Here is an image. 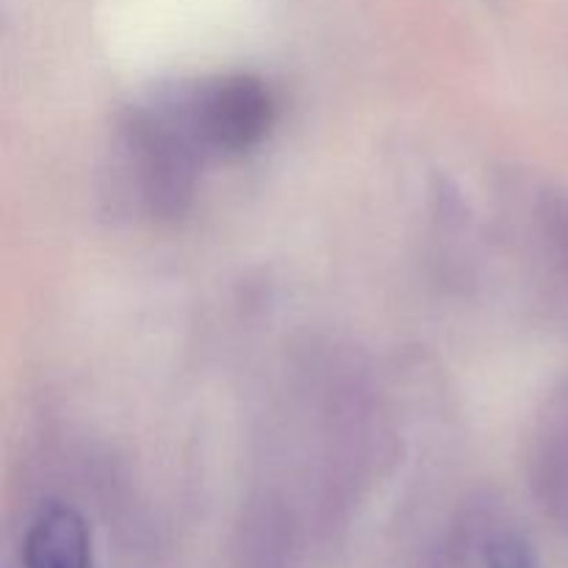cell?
Masks as SVG:
<instances>
[{"label": "cell", "instance_id": "obj_6", "mask_svg": "<svg viewBox=\"0 0 568 568\" xmlns=\"http://www.w3.org/2000/svg\"><path fill=\"white\" fill-rule=\"evenodd\" d=\"M564 408H566V422H568V394H566V403H564Z\"/></svg>", "mask_w": 568, "mask_h": 568}, {"label": "cell", "instance_id": "obj_5", "mask_svg": "<svg viewBox=\"0 0 568 568\" xmlns=\"http://www.w3.org/2000/svg\"><path fill=\"white\" fill-rule=\"evenodd\" d=\"M544 222H547L549 239H552L555 250H558L568 270V197H549Z\"/></svg>", "mask_w": 568, "mask_h": 568}, {"label": "cell", "instance_id": "obj_2", "mask_svg": "<svg viewBox=\"0 0 568 568\" xmlns=\"http://www.w3.org/2000/svg\"><path fill=\"white\" fill-rule=\"evenodd\" d=\"M175 116L200 153L239 155L261 144L275 122L270 87L255 75H225L200 83L178 103Z\"/></svg>", "mask_w": 568, "mask_h": 568}, {"label": "cell", "instance_id": "obj_3", "mask_svg": "<svg viewBox=\"0 0 568 568\" xmlns=\"http://www.w3.org/2000/svg\"><path fill=\"white\" fill-rule=\"evenodd\" d=\"M22 568H92V538L78 510L48 505L28 527Z\"/></svg>", "mask_w": 568, "mask_h": 568}, {"label": "cell", "instance_id": "obj_1", "mask_svg": "<svg viewBox=\"0 0 568 568\" xmlns=\"http://www.w3.org/2000/svg\"><path fill=\"white\" fill-rule=\"evenodd\" d=\"M122 150L148 209L159 216L181 214L192 200L200 150L175 111L133 109L122 122Z\"/></svg>", "mask_w": 568, "mask_h": 568}, {"label": "cell", "instance_id": "obj_4", "mask_svg": "<svg viewBox=\"0 0 568 568\" xmlns=\"http://www.w3.org/2000/svg\"><path fill=\"white\" fill-rule=\"evenodd\" d=\"M488 568H536L530 547L516 536H497L486 544Z\"/></svg>", "mask_w": 568, "mask_h": 568}]
</instances>
